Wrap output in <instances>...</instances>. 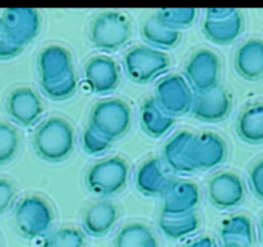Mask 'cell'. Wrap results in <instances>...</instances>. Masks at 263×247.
I'll return each mask as SVG.
<instances>
[{"label":"cell","instance_id":"6da1fadb","mask_svg":"<svg viewBox=\"0 0 263 247\" xmlns=\"http://www.w3.org/2000/svg\"><path fill=\"white\" fill-rule=\"evenodd\" d=\"M32 146L36 156L51 164L63 162L74 149L73 126L66 118L50 116L33 131Z\"/></svg>","mask_w":263,"mask_h":247},{"label":"cell","instance_id":"7a4b0ae2","mask_svg":"<svg viewBox=\"0 0 263 247\" xmlns=\"http://www.w3.org/2000/svg\"><path fill=\"white\" fill-rule=\"evenodd\" d=\"M131 21L125 13L105 10L95 15L90 23L89 40L94 48L105 53H115L130 41Z\"/></svg>","mask_w":263,"mask_h":247},{"label":"cell","instance_id":"3957f363","mask_svg":"<svg viewBox=\"0 0 263 247\" xmlns=\"http://www.w3.org/2000/svg\"><path fill=\"white\" fill-rule=\"evenodd\" d=\"M130 167L125 158L113 156L92 164L85 174L87 190L98 197L108 198L125 189L128 182Z\"/></svg>","mask_w":263,"mask_h":247},{"label":"cell","instance_id":"277c9868","mask_svg":"<svg viewBox=\"0 0 263 247\" xmlns=\"http://www.w3.org/2000/svg\"><path fill=\"white\" fill-rule=\"evenodd\" d=\"M131 122L130 105L118 98L99 100L92 105L89 115V125L112 143L127 134Z\"/></svg>","mask_w":263,"mask_h":247},{"label":"cell","instance_id":"5b68a950","mask_svg":"<svg viewBox=\"0 0 263 247\" xmlns=\"http://www.w3.org/2000/svg\"><path fill=\"white\" fill-rule=\"evenodd\" d=\"M53 221V208L41 196H25L14 207V224L17 232L23 238L30 241L45 236L50 231Z\"/></svg>","mask_w":263,"mask_h":247},{"label":"cell","instance_id":"8992f818","mask_svg":"<svg viewBox=\"0 0 263 247\" xmlns=\"http://www.w3.org/2000/svg\"><path fill=\"white\" fill-rule=\"evenodd\" d=\"M171 58L162 50L146 45H136L123 56V68L135 84L145 85L168 71Z\"/></svg>","mask_w":263,"mask_h":247},{"label":"cell","instance_id":"52a82bcc","mask_svg":"<svg viewBox=\"0 0 263 247\" xmlns=\"http://www.w3.org/2000/svg\"><path fill=\"white\" fill-rule=\"evenodd\" d=\"M153 98L166 115L175 118L190 112L194 93L184 76L172 74L157 82Z\"/></svg>","mask_w":263,"mask_h":247},{"label":"cell","instance_id":"ba28073f","mask_svg":"<svg viewBox=\"0 0 263 247\" xmlns=\"http://www.w3.org/2000/svg\"><path fill=\"white\" fill-rule=\"evenodd\" d=\"M221 61L211 49H198L185 64L184 79L193 92L204 93L220 85Z\"/></svg>","mask_w":263,"mask_h":247},{"label":"cell","instance_id":"9c48e42d","mask_svg":"<svg viewBox=\"0 0 263 247\" xmlns=\"http://www.w3.org/2000/svg\"><path fill=\"white\" fill-rule=\"evenodd\" d=\"M0 23L8 38L25 49L40 33V13L32 8H9L0 15Z\"/></svg>","mask_w":263,"mask_h":247},{"label":"cell","instance_id":"30bf717a","mask_svg":"<svg viewBox=\"0 0 263 247\" xmlns=\"http://www.w3.org/2000/svg\"><path fill=\"white\" fill-rule=\"evenodd\" d=\"M84 79L90 92L107 95L117 89L121 81L120 66L107 54H97L84 66Z\"/></svg>","mask_w":263,"mask_h":247},{"label":"cell","instance_id":"8fae6325","mask_svg":"<svg viewBox=\"0 0 263 247\" xmlns=\"http://www.w3.org/2000/svg\"><path fill=\"white\" fill-rule=\"evenodd\" d=\"M208 200L217 210H233L246 200V187L238 174L222 171L208 180Z\"/></svg>","mask_w":263,"mask_h":247},{"label":"cell","instance_id":"7c38bea8","mask_svg":"<svg viewBox=\"0 0 263 247\" xmlns=\"http://www.w3.org/2000/svg\"><path fill=\"white\" fill-rule=\"evenodd\" d=\"M5 111L14 123L23 128H31L43 117L44 105L32 87L18 86L8 94Z\"/></svg>","mask_w":263,"mask_h":247},{"label":"cell","instance_id":"4fadbf2b","mask_svg":"<svg viewBox=\"0 0 263 247\" xmlns=\"http://www.w3.org/2000/svg\"><path fill=\"white\" fill-rule=\"evenodd\" d=\"M192 161L195 170L208 171L221 166L228 158V144L225 139L212 131L194 134L192 140Z\"/></svg>","mask_w":263,"mask_h":247},{"label":"cell","instance_id":"5bb4252c","mask_svg":"<svg viewBox=\"0 0 263 247\" xmlns=\"http://www.w3.org/2000/svg\"><path fill=\"white\" fill-rule=\"evenodd\" d=\"M233 99L222 85L204 93H195L190 113L202 122H221L231 113Z\"/></svg>","mask_w":263,"mask_h":247},{"label":"cell","instance_id":"9a60e30c","mask_svg":"<svg viewBox=\"0 0 263 247\" xmlns=\"http://www.w3.org/2000/svg\"><path fill=\"white\" fill-rule=\"evenodd\" d=\"M162 213L167 215H182L194 213L200 200L199 188L189 180H175L170 183L162 195Z\"/></svg>","mask_w":263,"mask_h":247},{"label":"cell","instance_id":"2e32d148","mask_svg":"<svg viewBox=\"0 0 263 247\" xmlns=\"http://www.w3.org/2000/svg\"><path fill=\"white\" fill-rule=\"evenodd\" d=\"M171 182L168 169L158 157L143 162L135 174L136 188L146 197H162Z\"/></svg>","mask_w":263,"mask_h":247},{"label":"cell","instance_id":"e0dca14e","mask_svg":"<svg viewBox=\"0 0 263 247\" xmlns=\"http://www.w3.org/2000/svg\"><path fill=\"white\" fill-rule=\"evenodd\" d=\"M36 68H37L39 81L59 79L74 69L71 51L58 44L45 46L39 53L36 59Z\"/></svg>","mask_w":263,"mask_h":247},{"label":"cell","instance_id":"ac0fdd59","mask_svg":"<svg viewBox=\"0 0 263 247\" xmlns=\"http://www.w3.org/2000/svg\"><path fill=\"white\" fill-rule=\"evenodd\" d=\"M120 216V210L108 200L98 201L87 206L82 214V229L90 237H104L112 231Z\"/></svg>","mask_w":263,"mask_h":247},{"label":"cell","instance_id":"d6986e66","mask_svg":"<svg viewBox=\"0 0 263 247\" xmlns=\"http://www.w3.org/2000/svg\"><path fill=\"white\" fill-rule=\"evenodd\" d=\"M193 135L194 134L190 131H179L164 144L162 157L167 169L177 174H190L197 171L190 152Z\"/></svg>","mask_w":263,"mask_h":247},{"label":"cell","instance_id":"ffe728a7","mask_svg":"<svg viewBox=\"0 0 263 247\" xmlns=\"http://www.w3.org/2000/svg\"><path fill=\"white\" fill-rule=\"evenodd\" d=\"M234 66L239 76L249 81L263 77V40L249 39L244 41L234 57Z\"/></svg>","mask_w":263,"mask_h":247},{"label":"cell","instance_id":"44dd1931","mask_svg":"<svg viewBox=\"0 0 263 247\" xmlns=\"http://www.w3.org/2000/svg\"><path fill=\"white\" fill-rule=\"evenodd\" d=\"M244 30V18L240 10L236 9L230 17L223 20L204 18L202 31L205 38L217 45H229L234 43Z\"/></svg>","mask_w":263,"mask_h":247},{"label":"cell","instance_id":"7402d4cb","mask_svg":"<svg viewBox=\"0 0 263 247\" xmlns=\"http://www.w3.org/2000/svg\"><path fill=\"white\" fill-rule=\"evenodd\" d=\"M140 125L146 135L158 139L166 135L175 125V118L166 115L153 97L146 98L140 108Z\"/></svg>","mask_w":263,"mask_h":247},{"label":"cell","instance_id":"603a6c76","mask_svg":"<svg viewBox=\"0 0 263 247\" xmlns=\"http://www.w3.org/2000/svg\"><path fill=\"white\" fill-rule=\"evenodd\" d=\"M236 133L246 143H263V102L252 103L239 113Z\"/></svg>","mask_w":263,"mask_h":247},{"label":"cell","instance_id":"cb8c5ba5","mask_svg":"<svg viewBox=\"0 0 263 247\" xmlns=\"http://www.w3.org/2000/svg\"><path fill=\"white\" fill-rule=\"evenodd\" d=\"M141 36L151 48L157 50L174 49L181 41V32L166 27L154 15L146 18L141 26Z\"/></svg>","mask_w":263,"mask_h":247},{"label":"cell","instance_id":"d4e9b609","mask_svg":"<svg viewBox=\"0 0 263 247\" xmlns=\"http://www.w3.org/2000/svg\"><path fill=\"white\" fill-rule=\"evenodd\" d=\"M200 220L195 213L182 215L161 214L158 218V228L166 238L171 241L186 238L199 229Z\"/></svg>","mask_w":263,"mask_h":247},{"label":"cell","instance_id":"484cf974","mask_svg":"<svg viewBox=\"0 0 263 247\" xmlns=\"http://www.w3.org/2000/svg\"><path fill=\"white\" fill-rule=\"evenodd\" d=\"M220 237L223 244L251 247L254 239L251 219L247 215H234L226 219L221 224Z\"/></svg>","mask_w":263,"mask_h":247},{"label":"cell","instance_id":"4316f807","mask_svg":"<svg viewBox=\"0 0 263 247\" xmlns=\"http://www.w3.org/2000/svg\"><path fill=\"white\" fill-rule=\"evenodd\" d=\"M113 247H159V242L151 226L134 221L117 232Z\"/></svg>","mask_w":263,"mask_h":247},{"label":"cell","instance_id":"83f0119b","mask_svg":"<svg viewBox=\"0 0 263 247\" xmlns=\"http://www.w3.org/2000/svg\"><path fill=\"white\" fill-rule=\"evenodd\" d=\"M44 94L51 100H67L73 97L77 92V76L76 72L71 71L64 76L49 81H39Z\"/></svg>","mask_w":263,"mask_h":247},{"label":"cell","instance_id":"f1b7e54d","mask_svg":"<svg viewBox=\"0 0 263 247\" xmlns=\"http://www.w3.org/2000/svg\"><path fill=\"white\" fill-rule=\"evenodd\" d=\"M198 9L195 8H163L158 9L154 17L166 27L180 31L187 28L195 22Z\"/></svg>","mask_w":263,"mask_h":247},{"label":"cell","instance_id":"f546056e","mask_svg":"<svg viewBox=\"0 0 263 247\" xmlns=\"http://www.w3.org/2000/svg\"><path fill=\"white\" fill-rule=\"evenodd\" d=\"M86 238L80 229L73 226H63L44 238L40 247H85Z\"/></svg>","mask_w":263,"mask_h":247},{"label":"cell","instance_id":"4dcf8cb0","mask_svg":"<svg viewBox=\"0 0 263 247\" xmlns=\"http://www.w3.org/2000/svg\"><path fill=\"white\" fill-rule=\"evenodd\" d=\"M21 139L17 129L0 121V166L12 162L18 154Z\"/></svg>","mask_w":263,"mask_h":247},{"label":"cell","instance_id":"1f68e13d","mask_svg":"<svg viewBox=\"0 0 263 247\" xmlns=\"http://www.w3.org/2000/svg\"><path fill=\"white\" fill-rule=\"evenodd\" d=\"M81 144L84 151L91 156H99L105 153L112 147V142L100 135L94 128L87 125L81 135Z\"/></svg>","mask_w":263,"mask_h":247},{"label":"cell","instance_id":"d6a6232c","mask_svg":"<svg viewBox=\"0 0 263 247\" xmlns=\"http://www.w3.org/2000/svg\"><path fill=\"white\" fill-rule=\"evenodd\" d=\"M17 192L10 180L0 178V215L7 213L12 207Z\"/></svg>","mask_w":263,"mask_h":247},{"label":"cell","instance_id":"836d02e7","mask_svg":"<svg viewBox=\"0 0 263 247\" xmlns=\"http://www.w3.org/2000/svg\"><path fill=\"white\" fill-rule=\"evenodd\" d=\"M23 51V48L15 45L4 32L0 23V61H9L15 58Z\"/></svg>","mask_w":263,"mask_h":247},{"label":"cell","instance_id":"e575fe53","mask_svg":"<svg viewBox=\"0 0 263 247\" xmlns=\"http://www.w3.org/2000/svg\"><path fill=\"white\" fill-rule=\"evenodd\" d=\"M249 185L257 198L263 201V160L256 162L249 171Z\"/></svg>","mask_w":263,"mask_h":247},{"label":"cell","instance_id":"d590c367","mask_svg":"<svg viewBox=\"0 0 263 247\" xmlns=\"http://www.w3.org/2000/svg\"><path fill=\"white\" fill-rule=\"evenodd\" d=\"M236 9L234 8H210L205 10V17L208 20H223L228 18L235 12Z\"/></svg>","mask_w":263,"mask_h":247},{"label":"cell","instance_id":"8d00e7d4","mask_svg":"<svg viewBox=\"0 0 263 247\" xmlns=\"http://www.w3.org/2000/svg\"><path fill=\"white\" fill-rule=\"evenodd\" d=\"M184 247H216V243L211 237L203 236L199 237V238H195L194 241L189 242Z\"/></svg>","mask_w":263,"mask_h":247},{"label":"cell","instance_id":"74e56055","mask_svg":"<svg viewBox=\"0 0 263 247\" xmlns=\"http://www.w3.org/2000/svg\"><path fill=\"white\" fill-rule=\"evenodd\" d=\"M259 234H261V241L263 243V216H262L261 221H259Z\"/></svg>","mask_w":263,"mask_h":247},{"label":"cell","instance_id":"f35d334b","mask_svg":"<svg viewBox=\"0 0 263 247\" xmlns=\"http://www.w3.org/2000/svg\"><path fill=\"white\" fill-rule=\"evenodd\" d=\"M222 247H239V246H235V244H222Z\"/></svg>","mask_w":263,"mask_h":247}]
</instances>
